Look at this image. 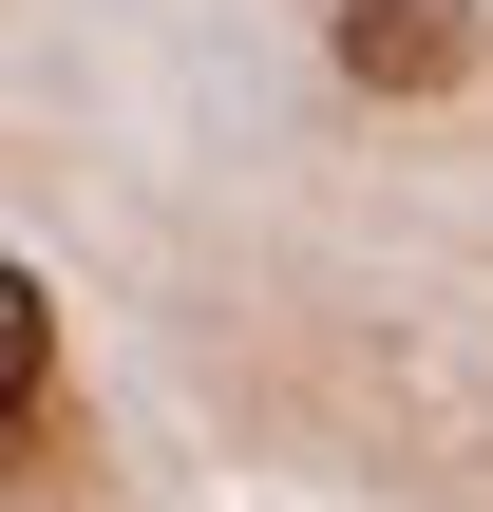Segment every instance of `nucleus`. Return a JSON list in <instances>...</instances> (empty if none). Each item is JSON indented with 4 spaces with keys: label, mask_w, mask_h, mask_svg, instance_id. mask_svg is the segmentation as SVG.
<instances>
[{
    "label": "nucleus",
    "mask_w": 493,
    "mask_h": 512,
    "mask_svg": "<svg viewBox=\"0 0 493 512\" xmlns=\"http://www.w3.org/2000/svg\"><path fill=\"white\" fill-rule=\"evenodd\" d=\"M323 57H342L361 95H456L493 57V19L475 0H323Z\"/></svg>",
    "instance_id": "nucleus-1"
},
{
    "label": "nucleus",
    "mask_w": 493,
    "mask_h": 512,
    "mask_svg": "<svg viewBox=\"0 0 493 512\" xmlns=\"http://www.w3.org/2000/svg\"><path fill=\"white\" fill-rule=\"evenodd\" d=\"M57 399V304H38V266H0V437Z\"/></svg>",
    "instance_id": "nucleus-2"
}]
</instances>
